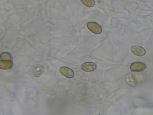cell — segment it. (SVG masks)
I'll use <instances>...</instances> for the list:
<instances>
[{
  "label": "cell",
  "mask_w": 153,
  "mask_h": 115,
  "mask_svg": "<svg viewBox=\"0 0 153 115\" xmlns=\"http://www.w3.org/2000/svg\"><path fill=\"white\" fill-rule=\"evenodd\" d=\"M88 29L95 34H100L102 31V28L101 26L96 22H89L87 24Z\"/></svg>",
  "instance_id": "obj_1"
},
{
  "label": "cell",
  "mask_w": 153,
  "mask_h": 115,
  "mask_svg": "<svg viewBox=\"0 0 153 115\" xmlns=\"http://www.w3.org/2000/svg\"><path fill=\"white\" fill-rule=\"evenodd\" d=\"M146 68V65L141 62H135L131 64L130 69L134 72H140L145 70Z\"/></svg>",
  "instance_id": "obj_2"
},
{
  "label": "cell",
  "mask_w": 153,
  "mask_h": 115,
  "mask_svg": "<svg viewBox=\"0 0 153 115\" xmlns=\"http://www.w3.org/2000/svg\"><path fill=\"white\" fill-rule=\"evenodd\" d=\"M132 53L139 56H142L145 54V50L141 46H133L130 48Z\"/></svg>",
  "instance_id": "obj_3"
},
{
  "label": "cell",
  "mask_w": 153,
  "mask_h": 115,
  "mask_svg": "<svg viewBox=\"0 0 153 115\" xmlns=\"http://www.w3.org/2000/svg\"><path fill=\"white\" fill-rule=\"evenodd\" d=\"M81 68L84 71L91 72L94 71L96 68V65L94 62H87L82 63L81 66Z\"/></svg>",
  "instance_id": "obj_4"
},
{
  "label": "cell",
  "mask_w": 153,
  "mask_h": 115,
  "mask_svg": "<svg viewBox=\"0 0 153 115\" xmlns=\"http://www.w3.org/2000/svg\"><path fill=\"white\" fill-rule=\"evenodd\" d=\"M60 72L64 76L67 78H71L74 76V71L68 67L66 66H62L60 68Z\"/></svg>",
  "instance_id": "obj_5"
},
{
  "label": "cell",
  "mask_w": 153,
  "mask_h": 115,
  "mask_svg": "<svg viewBox=\"0 0 153 115\" xmlns=\"http://www.w3.org/2000/svg\"><path fill=\"white\" fill-rule=\"evenodd\" d=\"M125 80L127 84L131 87H135L136 86V80L134 75L130 73H128L126 75Z\"/></svg>",
  "instance_id": "obj_6"
},
{
  "label": "cell",
  "mask_w": 153,
  "mask_h": 115,
  "mask_svg": "<svg viewBox=\"0 0 153 115\" xmlns=\"http://www.w3.org/2000/svg\"><path fill=\"white\" fill-rule=\"evenodd\" d=\"M13 66V62L10 60H0V68L4 70L10 69Z\"/></svg>",
  "instance_id": "obj_7"
},
{
  "label": "cell",
  "mask_w": 153,
  "mask_h": 115,
  "mask_svg": "<svg viewBox=\"0 0 153 115\" xmlns=\"http://www.w3.org/2000/svg\"><path fill=\"white\" fill-rule=\"evenodd\" d=\"M43 72V68L41 66H36L33 69V74L35 77H39Z\"/></svg>",
  "instance_id": "obj_8"
},
{
  "label": "cell",
  "mask_w": 153,
  "mask_h": 115,
  "mask_svg": "<svg viewBox=\"0 0 153 115\" xmlns=\"http://www.w3.org/2000/svg\"><path fill=\"white\" fill-rule=\"evenodd\" d=\"M0 58H1V60H10V61L13 60L12 56L10 53L7 52H2L0 55Z\"/></svg>",
  "instance_id": "obj_9"
},
{
  "label": "cell",
  "mask_w": 153,
  "mask_h": 115,
  "mask_svg": "<svg viewBox=\"0 0 153 115\" xmlns=\"http://www.w3.org/2000/svg\"><path fill=\"white\" fill-rule=\"evenodd\" d=\"M81 1L84 5L89 7H91L94 6L95 4L94 0H81Z\"/></svg>",
  "instance_id": "obj_10"
}]
</instances>
